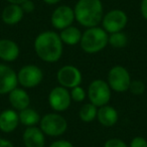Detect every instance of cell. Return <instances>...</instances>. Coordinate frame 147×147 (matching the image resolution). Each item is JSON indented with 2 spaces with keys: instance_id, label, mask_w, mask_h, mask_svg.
<instances>
[{
  "instance_id": "6da1fadb",
  "label": "cell",
  "mask_w": 147,
  "mask_h": 147,
  "mask_svg": "<svg viewBox=\"0 0 147 147\" xmlns=\"http://www.w3.org/2000/svg\"><path fill=\"white\" fill-rule=\"evenodd\" d=\"M63 41L59 34L51 30L40 32L34 40L37 57L45 63H55L63 55Z\"/></svg>"
},
{
  "instance_id": "7a4b0ae2",
  "label": "cell",
  "mask_w": 147,
  "mask_h": 147,
  "mask_svg": "<svg viewBox=\"0 0 147 147\" xmlns=\"http://www.w3.org/2000/svg\"><path fill=\"white\" fill-rule=\"evenodd\" d=\"M74 12L76 20L87 28L98 26L104 16L101 0H79Z\"/></svg>"
},
{
  "instance_id": "3957f363",
  "label": "cell",
  "mask_w": 147,
  "mask_h": 147,
  "mask_svg": "<svg viewBox=\"0 0 147 147\" xmlns=\"http://www.w3.org/2000/svg\"><path fill=\"white\" fill-rule=\"evenodd\" d=\"M108 33L103 27H90L82 34L80 45L87 53H96L103 51L108 45Z\"/></svg>"
},
{
  "instance_id": "277c9868",
  "label": "cell",
  "mask_w": 147,
  "mask_h": 147,
  "mask_svg": "<svg viewBox=\"0 0 147 147\" xmlns=\"http://www.w3.org/2000/svg\"><path fill=\"white\" fill-rule=\"evenodd\" d=\"M39 125H40V130L45 135L51 137L61 136L67 129V120L61 115L55 113L45 115L39 121Z\"/></svg>"
},
{
  "instance_id": "5b68a950",
  "label": "cell",
  "mask_w": 147,
  "mask_h": 147,
  "mask_svg": "<svg viewBox=\"0 0 147 147\" xmlns=\"http://www.w3.org/2000/svg\"><path fill=\"white\" fill-rule=\"evenodd\" d=\"M88 98L90 103L96 107L108 105L111 98V88L104 80H94L88 88Z\"/></svg>"
},
{
  "instance_id": "8992f818",
  "label": "cell",
  "mask_w": 147,
  "mask_h": 147,
  "mask_svg": "<svg viewBox=\"0 0 147 147\" xmlns=\"http://www.w3.org/2000/svg\"><path fill=\"white\" fill-rule=\"evenodd\" d=\"M131 77L129 71L122 65H115L109 71L108 84L111 90L117 93H123L129 90Z\"/></svg>"
},
{
  "instance_id": "52a82bcc",
  "label": "cell",
  "mask_w": 147,
  "mask_h": 147,
  "mask_svg": "<svg viewBox=\"0 0 147 147\" xmlns=\"http://www.w3.org/2000/svg\"><path fill=\"white\" fill-rule=\"evenodd\" d=\"M103 29L107 33H114L122 31L128 22V17L124 11L120 9H113L107 12L102 19Z\"/></svg>"
},
{
  "instance_id": "ba28073f",
  "label": "cell",
  "mask_w": 147,
  "mask_h": 147,
  "mask_svg": "<svg viewBox=\"0 0 147 147\" xmlns=\"http://www.w3.org/2000/svg\"><path fill=\"white\" fill-rule=\"evenodd\" d=\"M42 71L37 65H27L22 67L17 74L18 83L24 88H34L42 81Z\"/></svg>"
},
{
  "instance_id": "9c48e42d",
  "label": "cell",
  "mask_w": 147,
  "mask_h": 147,
  "mask_svg": "<svg viewBox=\"0 0 147 147\" xmlns=\"http://www.w3.org/2000/svg\"><path fill=\"white\" fill-rule=\"evenodd\" d=\"M57 78L61 87L65 89H73L80 86L82 82V73L78 67L69 65L59 69Z\"/></svg>"
},
{
  "instance_id": "30bf717a",
  "label": "cell",
  "mask_w": 147,
  "mask_h": 147,
  "mask_svg": "<svg viewBox=\"0 0 147 147\" xmlns=\"http://www.w3.org/2000/svg\"><path fill=\"white\" fill-rule=\"evenodd\" d=\"M75 12L71 7L67 5H61L51 13V21L55 28L63 30L71 26L75 20Z\"/></svg>"
},
{
  "instance_id": "8fae6325",
  "label": "cell",
  "mask_w": 147,
  "mask_h": 147,
  "mask_svg": "<svg viewBox=\"0 0 147 147\" xmlns=\"http://www.w3.org/2000/svg\"><path fill=\"white\" fill-rule=\"evenodd\" d=\"M71 102V94L63 87H55L49 95V103L51 107L57 112H63L69 109Z\"/></svg>"
},
{
  "instance_id": "7c38bea8",
  "label": "cell",
  "mask_w": 147,
  "mask_h": 147,
  "mask_svg": "<svg viewBox=\"0 0 147 147\" xmlns=\"http://www.w3.org/2000/svg\"><path fill=\"white\" fill-rule=\"evenodd\" d=\"M17 74L10 67L0 63V95L9 94L17 88Z\"/></svg>"
},
{
  "instance_id": "4fadbf2b",
  "label": "cell",
  "mask_w": 147,
  "mask_h": 147,
  "mask_svg": "<svg viewBox=\"0 0 147 147\" xmlns=\"http://www.w3.org/2000/svg\"><path fill=\"white\" fill-rule=\"evenodd\" d=\"M23 143L26 147H45V133L35 126L27 127L22 135Z\"/></svg>"
},
{
  "instance_id": "5bb4252c",
  "label": "cell",
  "mask_w": 147,
  "mask_h": 147,
  "mask_svg": "<svg viewBox=\"0 0 147 147\" xmlns=\"http://www.w3.org/2000/svg\"><path fill=\"white\" fill-rule=\"evenodd\" d=\"M19 123V116L15 110L7 109L0 113V130L2 132H13Z\"/></svg>"
},
{
  "instance_id": "9a60e30c",
  "label": "cell",
  "mask_w": 147,
  "mask_h": 147,
  "mask_svg": "<svg viewBox=\"0 0 147 147\" xmlns=\"http://www.w3.org/2000/svg\"><path fill=\"white\" fill-rule=\"evenodd\" d=\"M19 55V47L8 38L0 39V59L5 61H14Z\"/></svg>"
},
{
  "instance_id": "2e32d148",
  "label": "cell",
  "mask_w": 147,
  "mask_h": 147,
  "mask_svg": "<svg viewBox=\"0 0 147 147\" xmlns=\"http://www.w3.org/2000/svg\"><path fill=\"white\" fill-rule=\"evenodd\" d=\"M9 103L14 110H24L30 104V98L26 91L20 88H15L9 93Z\"/></svg>"
},
{
  "instance_id": "e0dca14e",
  "label": "cell",
  "mask_w": 147,
  "mask_h": 147,
  "mask_svg": "<svg viewBox=\"0 0 147 147\" xmlns=\"http://www.w3.org/2000/svg\"><path fill=\"white\" fill-rule=\"evenodd\" d=\"M97 118L101 125L105 127H112L118 122V112L115 108L105 105L98 109Z\"/></svg>"
},
{
  "instance_id": "ac0fdd59",
  "label": "cell",
  "mask_w": 147,
  "mask_h": 147,
  "mask_svg": "<svg viewBox=\"0 0 147 147\" xmlns=\"http://www.w3.org/2000/svg\"><path fill=\"white\" fill-rule=\"evenodd\" d=\"M22 8L20 7L19 4H9L3 9L2 14H1V18H2L3 22L6 23L8 25H14L16 23L20 22L21 19L23 17Z\"/></svg>"
},
{
  "instance_id": "d6986e66",
  "label": "cell",
  "mask_w": 147,
  "mask_h": 147,
  "mask_svg": "<svg viewBox=\"0 0 147 147\" xmlns=\"http://www.w3.org/2000/svg\"><path fill=\"white\" fill-rule=\"evenodd\" d=\"M59 37L63 43H65L67 45H76L80 43L82 38V32L78 27L71 25L61 31Z\"/></svg>"
},
{
  "instance_id": "ffe728a7",
  "label": "cell",
  "mask_w": 147,
  "mask_h": 147,
  "mask_svg": "<svg viewBox=\"0 0 147 147\" xmlns=\"http://www.w3.org/2000/svg\"><path fill=\"white\" fill-rule=\"evenodd\" d=\"M18 116L19 122L27 127L35 126L40 121V116H39L38 112L31 108H26L24 110L19 111Z\"/></svg>"
},
{
  "instance_id": "44dd1931",
  "label": "cell",
  "mask_w": 147,
  "mask_h": 147,
  "mask_svg": "<svg viewBox=\"0 0 147 147\" xmlns=\"http://www.w3.org/2000/svg\"><path fill=\"white\" fill-rule=\"evenodd\" d=\"M98 107L93 105L92 103L85 104L79 112V117L85 123H90L97 118V113H98Z\"/></svg>"
},
{
  "instance_id": "7402d4cb",
  "label": "cell",
  "mask_w": 147,
  "mask_h": 147,
  "mask_svg": "<svg viewBox=\"0 0 147 147\" xmlns=\"http://www.w3.org/2000/svg\"><path fill=\"white\" fill-rule=\"evenodd\" d=\"M108 43L115 49H122L126 47L128 43V37L122 31L110 33L108 37Z\"/></svg>"
},
{
  "instance_id": "603a6c76",
  "label": "cell",
  "mask_w": 147,
  "mask_h": 147,
  "mask_svg": "<svg viewBox=\"0 0 147 147\" xmlns=\"http://www.w3.org/2000/svg\"><path fill=\"white\" fill-rule=\"evenodd\" d=\"M69 94H71V100H74L75 102H83L87 96L85 90L80 86H77V87H75V88L71 89Z\"/></svg>"
},
{
  "instance_id": "cb8c5ba5",
  "label": "cell",
  "mask_w": 147,
  "mask_h": 147,
  "mask_svg": "<svg viewBox=\"0 0 147 147\" xmlns=\"http://www.w3.org/2000/svg\"><path fill=\"white\" fill-rule=\"evenodd\" d=\"M129 91L134 95H141L145 91V85L142 81H131Z\"/></svg>"
},
{
  "instance_id": "d4e9b609",
  "label": "cell",
  "mask_w": 147,
  "mask_h": 147,
  "mask_svg": "<svg viewBox=\"0 0 147 147\" xmlns=\"http://www.w3.org/2000/svg\"><path fill=\"white\" fill-rule=\"evenodd\" d=\"M104 147H128L127 144L118 138H111L107 140L104 144Z\"/></svg>"
},
{
  "instance_id": "484cf974",
  "label": "cell",
  "mask_w": 147,
  "mask_h": 147,
  "mask_svg": "<svg viewBox=\"0 0 147 147\" xmlns=\"http://www.w3.org/2000/svg\"><path fill=\"white\" fill-rule=\"evenodd\" d=\"M129 147H147V141L146 139H144L141 136L134 137L130 142Z\"/></svg>"
},
{
  "instance_id": "4316f807",
  "label": "cell",
  "mask_w": 147,
  "mask_h": 147,
  "mask_svg": "<svg viewBox=\"0 0 147 147\" xmlns=\"http://www.w3.org/2000/svg\"><path fill=\"white\" fill-rule=\"evenodd\" d=\"M20 7L22 8L23 12L24 13H31L35 8L34 3L31 1V0H25L20 4Z\"/></svg>"
},
{
  "instance_id": "83f0119b",
  "label": "cell",
  "mask_w": 147,
  "mask_h": 147,
  "mask_svg": "<svg viewBox=\"0 0 147 147\" xmlns=\"http://www.w3.org/2000/svg\"><path fill=\"white\" fill-rule=\"evenodd\" d=\"M49 147H74V145L67 140H57L51 143Z\"/></svg>"
},
{
  "instance_id": "f1b7e54d",
  "label": "cell",
  "mask_w": 147,
  "mask_h": 147,
  "mask_svg": "<svg viewBox=\"0 0 147 147\" xmlns=\"http://www.w3.org/2000/svg\"><path fill=\"white\" fill-rule=\"evenodd\" d=\"M140 10H141V14H142L143 18L147 20V0H142V1H141Z\"/></svg>"
},
{
  "instance_id": "f546056e",
  "label": "cell",
  "mask_w": 147,
  "mask_h": 147,
  "mask_svg": "<svg viewBox=\"0 0 147 147\" xmlns=\"http://www.w3.org/2000/svg\"><path fill=\"white\" fill-rule=\"evenodd\" d=\"M0 147H14V146H13L12 142H10L9 140L0 138Z\"/></svg>"
},
{
  "instance_id": "4dcf8cb0",
  "label": "cell",
  "mask_w": 147,
  "mask_h": 147,
  "mask_svg": "<svg viewBox=\"0 0 147 147\" xmlns=\"http://www.w3.org/2000/svg\"><path fill=\"white\" fill-rule=\"evenodd\" d=\"M7 1H8L9 3H11V4H19L20 5L23 1H25V0H7Z\"/></svg>"
},
{
  "instance_id": "1f68e13d",
  "label": "cell",
  "mask_w": 147,
  "mask_h": 147,
  "mask_svg": "<svg viewBox=\"0 0 147 147\" xmlns=\"http://www.w3.org/2000/svg\"><path fill=\"white\" fill-rule=\"evenodd\" d=\"M47 4H51V5H53V4H57V3H59L61 0H43Z\"/></svg>"
}]
</instances>
